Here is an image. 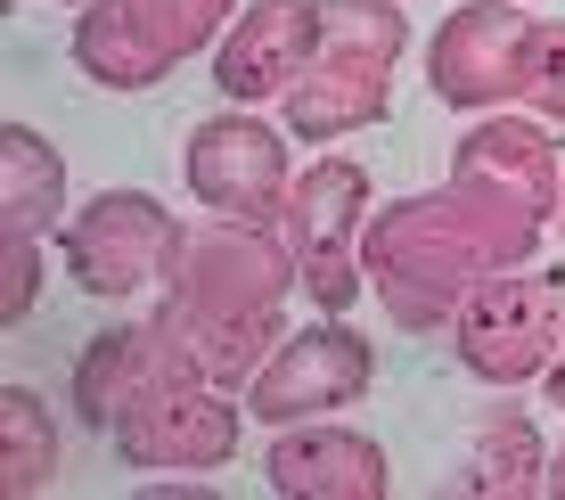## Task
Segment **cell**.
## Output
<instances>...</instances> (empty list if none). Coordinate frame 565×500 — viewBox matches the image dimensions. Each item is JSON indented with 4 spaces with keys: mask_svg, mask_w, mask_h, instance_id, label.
<instances>
[{
    "mask_svg": "<svg viewBox=\"0 0 565 500\" xmlns=\"http://www.w3.org/2000/svg\"><path fill=\"white\" fill-rule=\"evenodd\" d=\"M557 205V140L541 124H476L451 157V189L369 214L361 272L402 329H443L483 272H516Z\"/></svg>",
    "mask_w": 565,
    "mask_h": 500,
    "instance_id": "cell-1",
    "label": "cell"
},
{
    "mask_svg": "<svg viewBox=\"0 0 565 500\" xmlns=\"http://www.w3.org/2000/svg\"><path fill=\"white\" fill-rule=\"evenodd\" d=\"M296 272V246L270 222H222L181 238V263H172V296L156 312V329L189 353L198 377H238L255 370V353L270 344V320H279V296Z\"/></svg>",
    "mask_w": 565,
    "mask_h": 500,
    "instance_id": "cell-2",
    "label": "cell"
},
{
    "mask_svg": "<svg viewBox=\"0 0 565 500\" xmlns=\"http://www.w3.org/2000/svg\"><path fill=\"white\" fill-rule=\"evenodd\" d=\"M189 189H198L222 222H270L279 230V205H287V148H279V131L255 124V115L198 124V140H189Z\"/></svg>",
    "mask_w": 565,
    "mask_h": 500,
    "instance_id": "cell-11",
    "label": "cell"
},
{
    "mask_svg": "<svg viewBox=\"0 0 565 500\" xmlns=\"http://www.w3.org/2000/svg\"><path fill=\"white\" fill-rule=\"evenodd\" d=\"M467 492H541V427L524 411H500L467 451Z\"/></svg>",
    "mask_w": 565,
    "mask_h": 500,
    "instance_id": "cell-15",
    "label": "cell"
},
{
    "mask_svg": "<svg viewBox=\"0 0 565 500\" xmlns=\"http://www.w3.org/2000/svg\"><path fill=\"white\" fill-rule=\"evenodd\" d=\"M524 50H533V17L509 9V0H476L426 50V83H435L443 107H500L524 91Z\"/></svg>",
    "mask_w": 565,
    "mask_h": 500,
    "instance_id": "cell-9",
    "label": "cell"
},
{
    "mask_svg": "<svg viewBox=\"0 0 565 500\" xmlns=\"http://www.w3.org/2000/svg\"><path fill=\"white\" fill-rule=\"evenodd\" d=\"M270 492L287 500H377L385 492V451L353 427H270V459H263Z\"/></svg>",
    "mask_w": 565,
    "mask_h": 500,
    "instance_id": "cell-13",
    "label": "cell"
},
{
    "mask_svg": "<svg viewBox=\"0 0 565 500\" xmlns=\"http://www.w3.org/2000/svg\"><path fill=\"white\" fill-rule=\"evenodd\" d=\"M222 17H230V0H90L83 33H74V57L107 91H148L164 66L205 50L222 33Z\"/></svg>",
    "mask_w": 565,
    "mask_h": 500,
    "instance_id": "cell-7",
    "label": "cell"
},
{
    "mask_svg": "<svg viewBox=\"0 0 565 500\" xmlns=\"http://www.w3.org/2000/svg\"><path fill=\"white\" fill-rule=\"evenodd\" d=\"M524 99L565 124V25H533V50H524Z\"/></svg>",
    "mask_w": 565,
    "mask_h": 500,
    "instance_id": "cell-17",
    "label": "cell"
},
{
    "mask_svg": "<svg viewBox=\"0 0 565 500\" xmlns=\"http://www.w3.org/2000/svg\"><path fill=\"white\" fill-rule=\"evenodd\" d=\"M33 287H42V230L9 222V287H0V320L17 329V312H33Z\"/></svg>",
    "mask_w": 565,
    "mask_h": 500,
    "instance_id": "cell-18",
    "label": "cell"
},
{
    "mask_svg": "<svg viewBox=\"0 0 565 500\" xmlns=\"http://www.w3.org/2000/svg\"><path fill=\"white\" fill-rule=\"evenodd\" d=\"M369 214V172L353 157H320L311 172L287 181V205H279V238L296 246V272L311 287L320 312H344L361 296V263H353V238Z\"/></svg>",
    "mask_w": 565,
    "mask_h": 500,
    "instance_id": "cell-6",
    "label": "cell"
},
{
    "mask_svg": "<svg viewBox=\"0 0 565 500\" xmlns=\"http://www.w3.org/2000/svg\"><path fill=\"white\" fill-rule=\"evenodd\" d=\"M541 492H550V500H565V451L550 459V476H541Z\"/></svg>",
    "mask_w": 565,
    "mask_h": 500,
    "instance_id": "cell-20",
    "label": "cell"
},
{
    "mask_svg": "<svg viewBox=\"0 0 565 500\" xmlns=\"http://www.w3.org/2000/svg\"><path fill=\"white\" fill-rule=\"evenodd\" d=\"M541 386H550V402L565 411V337H557V353H550V370H541Z\"/></svg>",
    "mask_w": 565,
    "mask_h": 500,
    "instance_id": "cell-19",
    "label": "cell"
},
{
    "mask_svg": "<svg viewBox=\"0 0 565 500\" xmlns=\"http://www.w3.org/2000/svg\"><path fill=\"white\" fill-rule=\"evenodd\" d=\"M565 337V279L557 272H516L483 279L476 296L459 304V361L483 377V386H524V377L550 370Z\"/></svg>",
    "mask_w": 565,
    "mask_h": 500,
    "instance_id": "cell-4",
    "label": "cell"
},
{
    "mask_svg": "<svg viewBox=\"0 0 565 500\" xmlns=\"http://www.w3.org/2000/svg\"><path fill=\"white\" fill-rule=\"evenodd\" d=\"M66 263L90 296H131L148 279H172L181 263V230L148 189H107L83 205V222L66 230Z\"/></svg>",
    "mask_w": 565,
    "mask_h": 500,
    "instance_id": "cell-8",
    "label": "cell"
},
{
    "mask_svg": "<svg viewBox=\"0 0 565 500\" xmlns=\"http://www.w3.org/2000/svg\"><path fill=\"white\" fill-rule=\"evenodd\" d=\"M402 17L385 0H353L320 25V50H311L303 83L287 91V131L296 140H328V131H353L385 115V74L402 57Z\"/></svg>",
    "mask_w": 565,
    "mask_h": 500,
    "instance_id": "cell-3",
    "label": "cell"
},
{
    "mask_svg": "<svg viewBox=\"0 0 565 500\" xmlns=\"http://www.w3.org/2000/svg\"><path fill=\"white\" fill-rule=\"evenodd\" d=\"M320 25H328L320 0H263V9H246L222 33V50H213V83L230 99H279V91H296L311 50H320Z\"/></svg>",
    "mask_w": 565,
    "mask_h": 500,
    "instance_id": "cell-12",
    "label": "cell"
},
{
    "mask_svg": "<svg viewBox=\"0 0 565 500\" xmlns=\"http://www.w3.org/2000/svg\"><path fill=\"white\" fill-rule=\"evenodd\" d=\"M557 230H565V214H557Z\"/></svg>",
    "mask_w": 565,
    "mask_h": 500,
    "instance_id": "cell-21",
    "label": "cell"
},
{
    "mask_svg": "<svg viewBox=\"0 0 565 500\" xmlns=\"http://www.w3.org/2000/svg\"><path fill=\"white\" fill-rule=\"evenodd\" d=\"M369 344L353 329H337V320H320V329L287 337L279 361H263L255 370V394H246V411L263 418V427H303V418L320 411H344L361 386H369Z\"/></svg>",
    "mask_w": 565,
    "mask_h": 500,
    "instance_id": "cell-10",
    "label": "cell"
},
{
    "mask_svg": "<svg viewBox=\"0 0 565 500\" xmlns=\"http://www.w3.org/2000/svg\"><path fill=\"white\" fill-rule=\"evenodd\" d=\"M50 476H57L50 411L25 386H9V394H0V485H9V500H25V492H42Z\"/></svg>",
    "mask_w": 565,
    "mask_h": 500,
    "instance_id": "cell-14",
    "label": "cell"
},
{
    "mask_svg": "<svg viewBox=\"0 0 565 500\" xmlns=\"http://www.w3.org/2000/svg\"><path fill=\"white\" fill-rule=\"evenodd\" d=\"M115 444H124L131 468H222L238 451V411L213 394V377L189 370V353H172L115 411Z\"/></svg>",
    "mask_w": 565,
    "mask_h": 500,
    "instance_id": "cell-5",
    "label": "cell"
},
{
    "mask_svg": "<svg viewBox=\"0 0 565 500\" xmlns=\"http://www.w3.org/2000/svg\"><path fill=\"white\" fill-rule=\"evenodd\" d=\"M0 172H9V222H25V230H57V157H50V140L42 131H0Z\"/></svg>",
    "mask_w": 565,
    "mask_h": 500,
    "instance_id": "cell-16",
    "label": "cell"
}]
</instances>
